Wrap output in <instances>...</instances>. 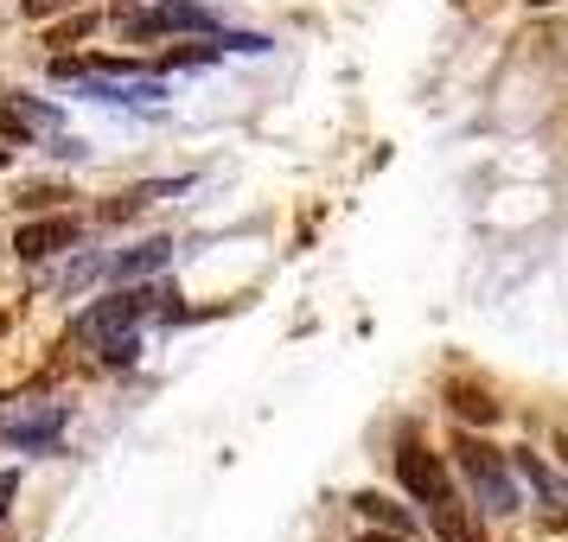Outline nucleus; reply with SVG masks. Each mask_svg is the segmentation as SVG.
Listing matches in <instances>:
<instances>
[{"label": "nucleus", "instance_id": "12", "mask_svg": "<svg viewBox=\"0 0 568 542\" xmlns=\"http://www.w3.org/2000/svg\"><path fill=\"white\" fill-rule=\"evenodd\" d=\"M97 275H109V256H83V262H71V268L58 275V294H83V287L97 282Z\"/></svg>", "mask_w": 568, "mask_h": 542}, {"label": "nucleus", "instance_id": "14", "mask_svg": "<svg viewBox=\"0 0 568 542\" xmlns=\"http://www.w3.org/2000/svg\"><path fill=\"white\" fill-rule=\"evenodd\" d=\"M64 198H71L64 185H27V192H20V205H27V211H58Z\"/></svg>", "mask_w": 568, "mask_h": 542}, {"label": "nucleus", "instance_id": "7", "mask_svg": "<svg viewBox=\"0 0 568 542\" xmlns=\"http://www.w3.org/2000/svg\"><path fill=\"white\" fill-rule=\"evenodd\" d=\"M428 517H435V536H440V542H486V536H479V523L466 517V504H460V498H447V504H435Z\"/></svg>", "mask_w": 568, "mask_h": 542}, {"label": "nucleus", "instance_id": "16", "mask_svg": "<svg viewBox=\"0 0 568 542\" xmlns=\"http://www.w3.org/2000/svg\"><path fill=\"white\" fill-rule=\"evenodd\" d=\"M13 498H20V472H0V523L13 511Z\"/></svg>", "mask_w": 568, "mask_h": 542}, {"label": "nucleus", "instance_id": "13", "mask_svg": "<svg viewBox=\"0 0 568 542\" xmlns=\"http://www.w3.org/2000/svg\"><path fill=\"white\" fill-rule=\"evenodd\" d=\"M90 32H97V13H71V20H58V27L45 32V45H58V52H64V45L90 39Z\"/></svg>", "mask_w": 568, "mask_h": 542}, {"label": "nucleus", "instance_id": "4", "mask_svg": "<svg viewBox=\"0 0 568 542\" xmlns=\"http://www.w3.org/2000/svg\"><path fill=\"white\" fill-rule=\"evenodd\" d=\"M78 236H83L78 217H39V224H27V231L13 236V249H20V262H52V256H64Z\"/></svg>", "mask_w": 568, "mask_h": 542}, {"label": "nucleus", "instance_id": "1", "mask_svg": "<svg viewBox=\"0 0 568 542\" xmlns=\"http://www.w3.org/2000/svg\"><path fill=\"white\" fill-rule=\"evenodd\" d=\"M454 460H460V472H466V485L486 498V511H517V491H511V472H505V453L491 447V440H479V434H454Z\"/></svg>", "mask_w": 568, "mask_h": 542}, {"label": "nucleus", "instance_id": "3", "mask_svg": "<svg viewBox=\"0 0 568 542\" xmlns=\"http://www.w3.org/2000/svg\"><path fill=\"white\" fill-rule=\"evenodd\" d=\"M396 479H403V491H409V498H422L428 511H435V504H447V498H460V491H454V479H447V466H440V453H428L422 440H403V447H396Z\"/></svg>", "mask_w": 568, "mask_h": 542}, {"label": "nucleus", "instance_id": "18", "mask_svg": "<svg viewBox=\"0 0 568 542\" xmlns=\"http://www.w3.org/2000/svg\"><path fill=\"white\" fill-rule=\"evenodd\" d=\"M358 542H409V536H396V530H371V536H358Z\"/></svg>", "mask_w": 568, "mask_h": 542}, {"label": "nucleus", "instance_id": "15", "mask_svg": "<svg viewBox=\"0 0 568 542\" xmlns=\"http://www.w3.org/2000/svg\"><path fill=\"white\" fill-rule=\"evenodd\" d=\"M27 134H32V122H27V115H20L13 103H0V141H7V147H20Z\"/></svg>", "mask_w": 568, "mask_h": 542}, {"label": "nucleus", "instance_id": "17", "mask_svg": "<svg viewBox=\"0 0 568 542\" xmlns=\"http://www.w3.org/2000/svg\"><path fill=\"white\" fill-rule=\"evenodd\" d=\"M64 0H27V20H45V13H58Z\"/></svg>", "mask_w": 568, "mask_h": 542}, {"label": "nucleus", "instance_id": "6", "mask_svg": "<svg viewBox=\"0 0 568 542\" xmlns=\"http://www.w3.org/2000/svg\"><path fill=\"white\" fill-rule=\"evenodd\" d=\"M173 192H185V180H154V185H134V192H122L115 205H103L97 217L103 224H122V217H134V211H148L154 198H173Z\"/></svg>", "mask_w": 568, "mask_h": 542}, {"label": "nucleus", "instance_id": "11", "mask_svg": "<svg viewBox=\"0 0 568 542\" xmlns=\"http://www.w3.org/2000/svg\"><path fill=\"white\" fill-rule=\"evenodd\" d=\"M217 52H224V45H205V32H199V39L173 45V52H160V71H180V64H211Z\"/></svg>", "mask_w": 568, "mask_h": 542}, {"label": "nucleus", "instance_id": "5", "mask_svg": "<svg viewBox=\"0 0 568 542\" xmlns=\"http://www.w3.org/2000/svg\"><path fill=\"white\" fill-rule=\"evenodd\" d=\"M166 256H173V243H166V236H154V243H134L129 256H109V282H134V275H154V268H166Z\"/></svg>", "mask_w": 568, "mask_h": 542}, {"label": "nucleus", "instance_id": "10", "mask_svg": "<svg viewBox=\"0 0 568 542\" xmlns=\"http://www.w3.org/2000/svg\"><path fill=\"white\" fill-rule=\"evenodd\" d=\"M83 338L97 345V364H134V351H141L134 326H122V333H83Z\"/></svg>", "mask_w": 568, "mask_h": 542}, {"label": "nucleus", "instance_id": "2", "mask_svg": "<svg viewBox=\"0 0 568 542\" xmlns=\"http://www.w3.org/2000/svg\"><path fill=\"white\" fill-rule=\"evenodd\" d=\"M115 27L129 32L134 45H148L160 32H217V13L199 7V0H160V7H122Z\"/></svg>", "mask_w": 568, "mask_h": 542}, {"label": "nucleus", "instance_id": "19", "mask_svg": "<svg viewBox=\"0 0 568 542\" xmlns=\"http://www.w3.org/2000/svg\"><path fill=\"white\" fill-rule=\"evenodd\" d=\"M7 154H13V147H7V141H0V166H7Z\"/></svg>", "mask_w": 568, "mask_h": 542}, {"label": "nucleus", "instance_id": "9", "mask_svg": "<svg viewBox=\"0 0 568 542\" xmlns=\"http://www.w3.org/2000/svg\"><path fill=\"white\" fill-rule=\"evenodd\" d=\"M352 504H358V511L371 517V523H384V530H396V536H409V530H415V523H409V511H403V504H389L384 491H358Z\"/></svg>", "mask_w": 568, "mask_h": 542}, {"label": "nucleus", "instance_id": "8", "mask_svg": "<svg viewBox=\"0 0 568 542\" xmlns=\"http://www.w3.org/2000/svg\"><path fill=\"white\" fill-rule=\"evenodd\" d=\"M447 402H454V415H460V421H479V428H491V421H498V402H491L486 389H473V384H454V389H447Z\"/></svg>", "mask_w": 568, "mask_h": 542}, {"label": "nucleus", "instance_id": "20", "mask_svg": "<svg viewBox=\"0 0 568 542\" xmlns=\"http://www.w3.org/2000/svg\"><path fill=\"white\" fill-rule=\"evenodd\" d=\"M530 7H556V0H530Z\"/></svg>", "mask_w": 568, "mask_h": 542}]
</instances>
